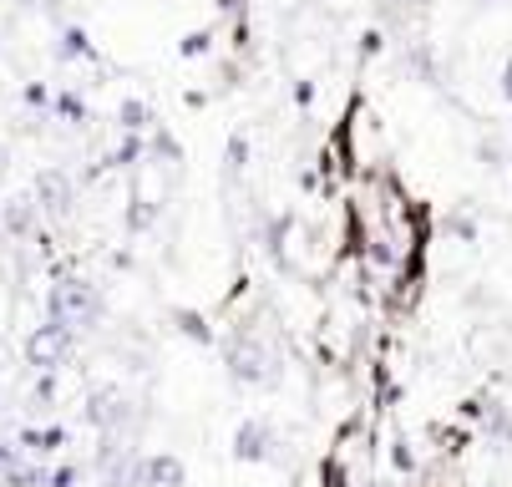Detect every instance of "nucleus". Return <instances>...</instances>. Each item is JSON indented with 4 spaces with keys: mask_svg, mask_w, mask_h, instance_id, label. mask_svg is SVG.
Returning a JSON list of instances; mask_svg holds the SVG:
<instances>
[{
    "mask_svg": "<svg viewBox=\"0 0 512 487\" xmlns=\"http://www.w3.org/2000/svg\"><path fill=\"white\" fill-rule=\"evenodd\" d=\"M218 351H224L229 381H239V386H274V381H279L274 345H269L259 330H249V325H234L224 340H218Z\"/></svg>",
    "mask_w": 512,
    "mask_h": 487,
    "instance_id": "1",
    "label": "nucleus"
},
{
    "mask_svg": "<svg viewBox=\"0 0 512 487\" xmlns=\"http://www.w3.org/2000/svg\"><path fill=\"white\" fill-rule=\"evenodd\" d=\"M102 310H107L102 290L92 280H82V274H56V280L46 285V320L66 325L71 335H77V330H97Z\"/></svg>",
    "mask_w": 512,
    "mask_h": 487,
    "instance_id": "2",
    "label": "nucleus"
},
{
    "mask_svg": "<svg viewBox=\"0 0 512 487\" xmlns=\"http://www.w3.org/2000/svg\"><path fill=\"white\" fill-rule=\"evenodd\" d=\"M26 366L31 371H41V376H61V366L71 361V351H77V335H71L66 325H51V320H41V325H31V335H26Z\"/></svg>",
    "mask_w": 512,
    "mask_h": 487,
    "instance_id": "3",
    "label": "nucleus"
},
{
    "mask_svg": "<svg viewBox=\"0 0 512 487\" xmlns=\"http://www.w3.org/2000/svg\"><path fill=\"white\" fill-rule=\"evenodd\" d=\"M82 416H87V427H92L97 437H117V432L132 427V401H127L117 386H97V391L87 396Z\"/></svg>",
    "mask_w": 512,
    "mask_h": 487,
    "instance_id": "4",
    "label": "nucleus"
},
{
    "mask_svg": "<svg viewBox=\"0 0 512 487\" xmlns=\"http://www.w3.org/2000/svg\"><path fill=\"white\" fill-rule=\"evenodd\" d=\"M31 203H36V214H46V219H66L71 208H77V178H71L66 168H41L36 188H31Z\"/></svg>",
    "mask_w": 512,
    "mask_h": 487,
    "instance_id": "5",
    "label": "nucleus"
},
{
    "mask_svg": "<svg viewBox=\"0 0 512 487\" xmlns=\"http://www.w3.org/2000/svg\"><path fill=\"white\" fill-rule=\"evenodd\" d=\"M274 452H279V432L264 422V416H249V422H239V432H234V457H239V462L264 467V462H274Z\"/></svg>",
    "mask_w": 512,
    "mask_h": 487,
    "instance_id": "6",
    "label": "nucleus"
},
{
    "mask_svg": "<svg viewBox=\"0 0 512 487\" xmlns=\"http://www.w3.org/2000/svg\"><path fill=\"white\" fill-rule=\"evenodd\" d=\"M137 487H188V467L173 452H148L137 457Z\"/></svg>",
    "mask_w": 512,
    "mask_h": 487,
    "instance_id": "7",
    "label": "nucleus"
},
{
    "mask_svg": "<svg viewBox=\"0 0 512 487\" xmlns=\"http://www.w3.org/2000/svg\"><path fill=\"white\" fill-rule=\"evenodd\" d=\"M16 447L26 452V457H36V462H46V457H56V452H66L71 447V432L66 427H21L16 432Z\"/></svg>",
    "mask_w": 512,
    "mask_h": 487,
    "instance_id": "8",
    "label": "nucleus"
},
{
    "mask_svg": "<svg viewBox=\"0 0 512 487\" xmlns=\"http://www.w3.org/2000/svg\"><path fill=\"white\" fill-rule=\"evenodd\" d=\"M36 203L31 198H6L0 203V229H6V239L11 244H26V239H36Z\"/></svg>",
    "mask_w": 512,
    "mask_h": 487,
    "instance_id": "9",
    "label": "nucleus"
},
{
    "mask_svg": "<svg viewBox=\"0 0 512 487\" xmlns=\"http://www.w3.org/2000/svg\"><path fill=\"white\" fill-rule=\"evenodd\" d=\"M117 127H122L127 137H148V132L158 127V112H153V102H142V97H127V102L117 107Z\"/></svg>",
    "mask_w": 512,
    "mask_h": 487,
    "instance_id": "10",
    "label": "nucleus"
},
{
    "mask_svg": "<svg viewBox=\"0 0 512 487\" xmlns=\"http://www.w3.org/2000/svg\"><path fill=\"white\" fill-rule=\"evenodd\" d=\"M46 477H51V467L21 452V457L6 467V472H0V487H46Z\"/></svg>",
    "mask_w": 512,
    "mask_h": 487,
    "instance_id": "11",
    "label": "nucleus"
},
{
    "mask_svg": "<svg viewBox=\"0 0 512 487\" xmlns=\"http://www.w3.org/2000/svg\"><path fill=\"white\" fill-rule=\"evenodd\" d=\"M51 117L56 122H66V127H87V97L82 92H71V87H61V92H51Z\"/></svg>",
    "mask_w": 512,
    "mask_h": 487,
    "instance_id": "12",
    "label": "nucleus"
},
{
    "mask_svg": "<svg viewBox=\"0 0 512 487\" xmlns=\"http://www.w3.org/2000/svg\"><path fill=\"white\" fill-rule=\"evenodd\" d=\"M56 56H61V61H97V46H92V36H87L82 26H66Z\"/></svg>",
    "mask_w": 512,
    "mask_h": 487,
    "instance_id": "13",
    "label": "nucleus"
},
{
    "mask_svg": "<svg viewBox=\"0 0 512 487\" xmlns=\"http://www.w3.org/2000/svg\"><path fill=\"white\" fill-rule=\"evenodd\" d=\"M173 325H178V335H188L193 345H218L208 315H198V310H173Z\"/></svg>",
    "mask_w": 512,
    "mask_h": 487,
    "instance_id": "14",
    "label": "nucleus"
},
{
    "mask_svg": "<svg viewBox=\"0 0 512 487\" xmlns=\"http://www.w3.org/2000/svg\"><path fill=\"white\" fill-rule=\"evenodd\" d=\"M249 158H254V143H249V132H234L229 143H224V173H229V178H244Z\"/></svg>",
    "mask_w": 512,
    "mask_h": 487,
    "instance_id": "15",
    "label": "nucleus"
},
{
    "mask_svg": "<svg viewBox=\"0 0 512 487\" xmlns=\"http://www.w3.org/2000/svg\"><path fill=\"white\" fill-rule=\"evenodd\" d=\"M142 158H148V148H142V137H127V132H122V143H117V148L102 158V168H107V173H112V168H137Z\"/></svg>",
    "mask_w": 512,
    "mask_h": 487,
    "instance_id": "16",
    "label": "nucleus"
},
{
    "mask_svg": "<svg viewBox=\"0 0 512 487\" xmlns=\"http://www.w3.org/2000/svg\"><path fill=\"white\" fill-rule=\"evenodd\" d=\"M178 51H183V61H193V56H208V51H213V31H188V36L178 41Z\"/></svg>",
    "mask_w": 512,
    "mask_h": 487,
    "instance_id": "17",
    "label": "nucleus"
},
{
    "mask_svg": "<svg viewBox=\"0 0 512 487\" xmlns=\"http://www.w3.org/2000/svg\"><path fill=\"white\" fill-rule=\"evenodd\" d=\"M447 234L457 244H477V219L472 214H447Z\"/></svg>",
    "mask_w": 512,
    "mask_h": 487,
    "instance_id": "18",
    "label": "nucleus"
},
{
    "mask_svg": "<svg viewBox=\"0 0 512 487\" xmlns=\"http://www.w3.org/2000/svg\"><path fill=\"white\" fill-rule=\"evenodd\" d=\"M46 487H82V467L77 462H56L51 477H46Z\"/></svg>",
    "mask_w": 512,
    "mask_h": 487,
    "instance_id": "19",
    "label": "nucleus"
},
{
    "mask_svg": "<svg viewBox=\"0 0 512 487\" xmlns=\"http://www.w3.org/2000/svg\"><path fill=\"white\" fill-rule=\"evenodd\" d=\"M391 467H396V472H416V452H411V442H406V437H396V442H391Z\"/></svg>",
    "mask_w": 512,
    "mask_h": 487,
    "instance_id": "20",
    "label": "nucleus"
},
{
    "mask_svg": "<svg viewBox=\"0 0 512 487\" xmlns=\"http://www.w3.org/2000/svg\"><path fill=\"white\" fill-rule=\"evenodd\" d=\"M26 102H31V107L41 112V107H51V92H46L41 82H31V87H26Z\"/></svg>",
    "mask_w": 512,
    "mask_h": 487,
    "instance_id": "21",
    "label": "nucleus"
},
{
    "mask_svg": "<svg viewBox=\"0 0 512 487\" xmlns=\"http://www.w3.org/2000/svg\"><path fill=\"white\" fill-rule=\"evenodd\" d=\"M213 6H218V16H249V6H244V0H213Z\"/></svg>",
    "mask_w": 512,
    "mask_h": 487,
    "instance_id": "22",
    "label": "nucleus"
},
{
    "mask_svg": "<svg viewBox=\"0 0 512 487\" xmlns=\"http://www.w3.org/2000/svg\"><path fill=\"white\" fill-rule=\"evenodd\" d=\"M381 41H386L381 31H365V36H360V56H376V51H381Z\"/></svg>",
    "mask_w": 512,
    "mask_h": 487,
    "instance_id": "23",
    "label": "nucleus"
},
{
    "mask_svg": "<svg viewBox=\"0 0 512 487\" xmlns=\"http://www.w3.org/2000/svg\"><path fill=\"white\" fill-rule=\"evenodd\" d=\"M16 457H21V447H16V442H6V437H0V472H6V467H11Z\"/></svg>",
    "mask_w": 512,
    "mask_h": 487,
    "instance_id": "24",
    "label": "nucleus"
},
{
    "mask_svg": "<svg viewBox=\"0 0 512 487\" xmlns=\"http://www.w3.org/2000/svg\"><path fill=\"white\" fill-rule=\"evenodd\" d=\"M36 401H56V376H41L36 381Z\"/></svg>",
    "mask_w": 512,
    "mask_h": 487,
    "instance_id": "25",
    "label": "nucleus"
},
{
    "mask_svg": "<svg viewBox=\"0 0 512 487\" xmlns=\"http://www.w3.org/2000/svg\"><path fill=\"white\" fill-rule=\"evenodd\" d=\"M295 102L310 107V102H315V87H310V82H295Z\"/></svg>",
    "mask_w": 512,
    "mask_h": 487,
    "instance_id": "26",
    "label": "nucleus"
},
{
    "mask_svg": "<svg viewBox=\"0 0 512 487\" xmlns=\"http://www.w3.org/2000/svg\"><path fill=\"white\" fill-rule=\"evenodd\" d=\"M502 97H507V102H512V56H507V61H502Z\"/></svg>",
    "mask_w": 512,
    "mask_h": 487,
    "instance_id": "27",
    "label": "nucleus"
},
{
    "mask_svg": "<svg viewBox=\"0 0 512 487\" xmlns=\"http://www.w3.org/2000/svg\"><path fill=\"white\" fill-rule=\"evenodd\" d=\"M0 173H6V163H0Z\"/></svg>",
    "mask_w": 512,
    "mask_h": 487,
    "instance_id": "28",
    "label": "nucleus"
},
{
    "mask_svg": "<svg viewBox=\"0 0 512 487\" xmlns=\"http://www.w3.org/2000/svg\"><path fill=\"white\" fill-rule=\"evenodd\" d=\"M507 163H512V153H507Z\"/></svg>",
    "mask_w": 512,
    "mask_h": 487,
    "instance_id": "29",
    "label": "nucleus"
}]
</instances>
